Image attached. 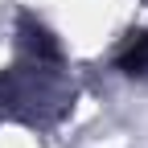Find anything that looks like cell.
Wrapping results in <instances>:
<instances>
[{"label": "cell", "mask_w": 148, "mask_h": 148, "mask_svg": "<svg viewBox=\"0 0 148 148\" xmlns=\"http://www.w3.org/2000/svg\"><path fill=\"white\" fill-rule=\"evenodd\" d=\"M115 66L123 74H144L148 70V33H136L119 53H115Z\"/></svg>", "instance_id": "6da1fadb"}]
</instances>
